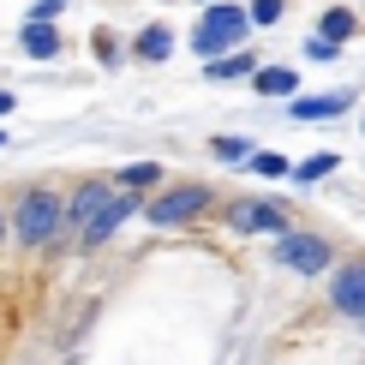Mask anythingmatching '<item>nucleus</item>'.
Instances as JSON below:
<instances>
[{
	"label": "nucleus",
	"instance_id": "nucleus-1",
	"mask_svg": "<svg viewBox=\"0 0 365 365\" xmlns=\"http://www.w3.org/2000/svg\"><path fill=\"white\" fill-rule=\"evenodd\" d=\"M12 227H19L24 246H48V240L60 234V197H54V192L19 197V216H12Z\"/></svg>",
	"mask_w": 365,
	"mask_h": 365
},
{
	"label": "nucleus",
	"instance_id": "nucleus-2",
	"mask_svg": "<svg viewBox=\"0 0 365 365\" xmlns=\"http://www.w3.org/2000/svg\"><path fill=\"white\" fill-rule=\"evenodd\" d=\"M240 36H246V12L240 6H204V19H197V54L222 60V48H240Z\"/></svg>",
	"mask_w": 365,
	"mask_h": 365
},
{
	"label": "nucleus",
	"instance_id": "nucleus-3",
	"mask_svg": "<svg viewBox=\"0 0 365 365\" xmlns=\"http://www.w3.org/2000/svg\"><path fill=\"white\" fill-rule=\"evenodd\" d=\"M276 264L299 269V276H324L329 269V246L317 234H294V227H287V234L276 240Z\"/></svg>",
	"mask_w": 365,
	"mask_h": 365
},
{
	"label": "nucleus",
	"instance_id": "nucleus-4",
	"mask_svg": "<svg viewBox=\"0 0 365 365\" xmlns=\"http://www.w3.org/2000/svg\"><path fill=\"white\" fill-rule=\"evenodd\" d=\"M210 210V186H180V192H162V197H150V210L144 216L156 222V227H174V222H192V216H204Z\"/></svg>",
	"mask_w": 365,
	"mask_h": 365
},
{
	"label": "nucleus",
	"instance_id": "nucleus-5",
	"mask_svg": "<svg viewBox=\"0 0 365 365\" xmlns=\"http://www.w3.org/2000/svg\"><path fill=\"white\" fill-rule=\"evenodd\" d=\"M227 227H234V234H287V216L276 204L240 197V204H227Z\"/></svg>",
	"mask_w": 365,
	"mask_h": 365
},
{
	"label": "nucleus",
	"instance_id": "nucleus-6",
	"mask_svg": "<svg viewBox=\"0 0 365 365\" xmlns=\"http://www.w3.org/2000/svg\"><path fill=\"white\" fill-rule=\"evenodd\" d=\"M108 197H114V186H108V180H90V186H78V192H72V204H60V227L84 234V227L102 216V204H108Z\"/></svg>",
	"mask_w": 365,
	"mask_h": 365
},
{
	"label": "nucleus",
	"instance_id": "nucleus-7",
	"mask_svg": "<svg viewBox=\"0 0 365 365\" xmlns=\"http://www.w3.org/2000/svg\"><path fill=\"white\" fill-rule=\"evenodd\" d=\"M329 299H336V312H341V317H359V324H365V264L336 269V282H329Z\"/></svg>",
	"mask_w": 365,
	"mask_h": 365
},
{
	"label": "nucleus",
	"instance_id": "nucleus-8",
	"mask_svg": "<svg viewBox=\"0 0 365 365\" xmlns=\"http://www.w3.org/2000/svg\"><path fill=\"white\" fill-rule=\"evenodd\" d=\"M132 210H138V204H132V192H114V197H108V204H102V216H96V222H90V227H84V234H78V240H84V246H102V240H114V227H120V222H126V216H132Z\"/></svg>",
	"mask_w": 365,
	"mask_h": 365
},
{
	"label": "nucleus",
	"instance_id": "nucleus-9",
	"mask_svg": "<svg viewBox=\"0 0 365 365\" xmlns=\"http://www.w3.org/2000/svg\"><path fill=\"white\" fill-rule=\"evenodd\" d=\"M347 108V90H336V96H299L294 102V120H329Z\"/></svg>",
	"mask_w": 365,
	"mask_h": 365
},
{
	"label": "nucleus",
	"instance_id": "nucleus-10",
	"mask_svg": "<svg viewBox=\"0 0 365 365\" xmlns=\"http://www.w3.org/2000/svg\"><path fill=\"white\" fill-rule=\"evenodd\" d=\"M54 48H60V36H54L48 24H24V54L30 60H48Z\"/></svg>",
	"mask_w": 365,
	"mask_h": 365
},
{
	"label": "nucleus",
	"instance_id": "nucleus-11",
	"mask_svg": "<svg viewBox=\"0 0 365 365\" xmlns=\"http://www.w3.org/2000/svg\"><path fill=\"white\" fill-rule=\"evenodd\" d=\"M257 90H264V96H287V90H294V72L287 66H264L257 72Z\"/></svg>",
	"mask_w": 365,
	"mask_h": 365
},
{
	"label": "nucleus",
	"instance_id": "nucleus-12",
	"mask_svg": "<svg viewBox=\"0 0 365 365\" xmlns=\"http://www.w3.org/2000/svg\"><path fill=\"white\" fill-rule=\"evenodd\" d=\"M168 48H174V36H168V30H144V36H138V54H144V60H162Z\"/></svg>",
	"mask_w": 365,
	"mask_h": 365
},
{
	"label": "nucleus",
	"instance_id": "nucleus-13",
	"mask_svg": "<svg viewBox=\"0 0 365 365\" xmlns=\"http://www.w3.org/2000/svg\"><path fill=\"white\" fill-rule=\"evenodd\" d=\"M240 72H252L246 54H227V60H210V78H240Z\"/></svg>",
	"mask_w": 365,
	"mask_h": 365
},
{
	"label": "nucleus",
	"instance_id": "nucleus-14",
	"mask_svg": "<svg viewBox=\"0 0 365 365\" xmlns=\"http://www.w3.org/2000/svg\"><path fill=\"white\" fill-rule=\"evenodd\" d=\"M156 180H162L156 162H132V168H126V186H156Z\"/></svg>",
	"mask_w": 365,
	"mask_h": 365
},
{
	"label": "nucleus",
	"instance_id": "nucleus-15",
	"mask_svg": "<svg viewBox=\"0 0 365 365\" xmlns=\"http://www.w3.org/2000/svg\"><path fill=\"white\" fill-rule=\"evenodd\" d=\"M347 30H354V12H329L324 19V42H341Z\"/></svg>",
	"mask_w": 365,
	"mask_h": 365
},
{
	"label": "nucleus",
	"instance_id": "nucleus-16",
	"mask_svg": "<svg viewBox=\"0 0 365 365\" xmlns=\"http://www.w3.org/2000/svg\"><path fill=\"white\" fill-rule=\"evenodd\" d=\"M336 168V156H312V162H299L294 168V180H317V174H329Z\"/></svg>",
	"mask_w": 365,
	"mask_h": 365
},
{
	"label": "nucleus",
	"instance_id": "nucleus-17",
	"mask_svg": "<svg viewBox=\"0 0 365 365\" xmlns=\"http://www.w3.org/2000/svg\"><path fill=\"white\" fill-rule=\"evenodd\" d=\"M216 156L222 162H246V138H216Z\"/></svg>",
	"mask_w": 365,
	"mask_h": 365
},
{
	"label": "nucleus",
	"instance_id": "nucleus-18",
	"mask_svg": "<svg viewBox=\"0 0 365 365\" xmlns=\"http://www.w3.org/2000/svg\"><path fill=\"white\" fill-rule=\"evenodd\" d=\"M252 19L257 24H276L282 19V0H252Z\"/></svg>",
	"mask_w": 365,
	"mask_h": 365
},
{
	"label": "nucleus",
	"instance_id": "nucleus-19",
	"mask_svg": "<svg viewBox=\"0 0 365 365\" xmlns=\"http://www.w3.org/2000/svg\"><path fill=\"white\" fill-rule=\"evenodd\" d=\"M252 168H257V174H269V180H276V174H287V162H282V156H269V150H264V156H252Z\"/></svg>",
	"mask_w": 365,
	"mask_h": 365
},
{
	"label": "nucleus",
	"instance_id": "nucleus-20",
	"mask_svg": "<svg viewBox=\"0 0 365 365\" xmlns=\"http://www.w3.org/2000/svg\"><path fill=\"white\" fill-rule=\"evenodd\" d=\"M306 54H312V60H336V42H324V36H312V42H306Z\"/></svg>",
	"mask_w": 365,
	"mask_h": 365
},
{
	"label": "nucleus",
	"instance_id": "nucleus-21",
	"mask_svg": "<svg viewBox=\"0 0 365 365\" xmlns=\"http://www.w3.org/2000/svg\"><path fill=\"white\" fill-rule=\"evenodd\" d=\"M6 108H12V96H6V90H0V114H6Z\"/></svg>",
	"mask_w": 365,
	"mask_h": 365
},
{
	"label": "nucleus",
	"instance_id": "nucleus-22",
	"mask_svg": "<svg viewBox=\"0 0 365 365\" xmlns=\"http://www.w3.org/2000/svg\"><path fill=\"white\" fill-rule=\"evenodd\" d=\"M204 6H216V0H204Z\"/></svg>",
	"mask_w": 365,
	"mask_h": 365
},
{
	"label": "nucleus",
	"instance_id": "nucleus-23",
	"mask_svg": "<svg viewBox=\"0 0 365 365\" xmlns=\"http://www.w3.org/2000/svg\"><path fill=\"white\" fill-rule=\"evenodd\" d=\"M0 144H6V132H0Z\"/></svg>",
	"mask_w": 365,
	"mask_h": 365
},
{
	"label": "nucleus",
	"instance_id": "nucleus-24",
	"mask_svg": "<svg viewBox=\"0 0 365 365\" xmlns=\"http://www.w3.org/2000/svg\"><path fill=\"white\" fill-rule=\"evenodd\" d=\"M0 234H6V227H0Z\"/></svg>",
	"mask_w": 365,
	"mask_h": 365
}]
</instances>
